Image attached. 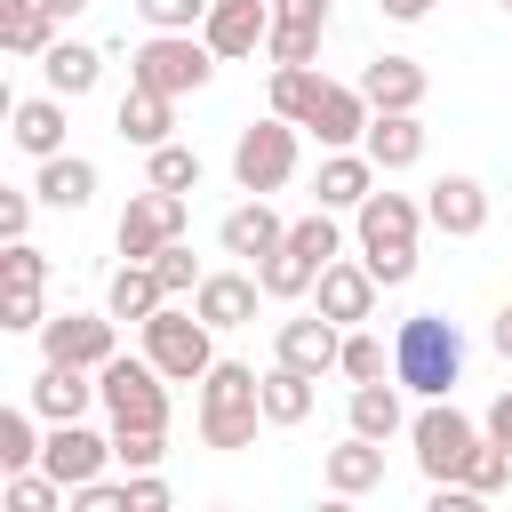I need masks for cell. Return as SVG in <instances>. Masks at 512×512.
Returning <instances> with one entry per match:
<instances>
[{"instance_id":"1","label":"cell","mask_w":512,"mask_h":512,"mask_svg":"<svg viewBox=\"0 0 512 512\" xmlns=\"http://www.w3.org/2000/svg\"><path fill=\"white\" fill-rule=\"evenodd\" d=\"M424 224H432L424 200H408V192H368V200L352 208L360 264H368L384 288H408V280H416V232H424Z\"/></svg>"},{"instance_id":"2","label":"cell","mask_w":512,"mask_h":512,"mask_svg":"<svg viewBox=\"0 0 512 512\" xmlns=\"http://www.w3.org/2000/svg\"><path fill=\"white\" fill-rule=\"evenodd\" d=\"M392 376H400V392H416V400H448L456 376H464V336H456V320H448V312H408V320L392 328Z\"/></svg>"},{"instance_id":"3","label":"cell","mask_w":512,"mask_h":512,"mask_svg":"<svg viewBox=\"0 0 512 512\" xmlns=\"http://www.w3.org/2000/svg\"><path fill=\"white\" fill-rule=\"evenodd\" d=\"M256 424H264V376L248 360H216L200 376V440L232 456V448L256 440Z\"/></svg>"},{"instance_id":"4","label":"cell","mask_w":512,"mask_h":512,"mask_svg":"<svg viewBox=\"0 0 512 512\" xmlns=\"http://www.w3.org/2000/svg\"><path fill=\"white\" fill-rule=\"evenodd\" d=\"M96 392L112 432H168V376L152 368V352H112L96 368Z\"/></svg>"},{"instance_id":"5","label":"cell","mask_w":512,"mask_h":512,"mask_svg":"<svg viewBox=\"0 0 512 512\" xmlns=\"http://www.w3.org/2000/svg\"><path fill=\"white\" fill-rule=\"evenodd\" d=\"M144 352H152V368L168 376V384H200L208 368H216V328L192 312V304H160L152 320H144Z\"/></svg>"},{"instance_id":"6","label":"cell","mask_w":512,"mask_h":512,"mask_svg":"<svg viewBox=\"0 0 512 512\" xmlns=\"http://www.w3.org/2000/svg\"><path fill=\"white\" fill-rule=\"evenodd\" d=\"M408 440H416L424 480H464V464H472V448L488 440V424H472L456 400H424V408L408 416Z\"/></svg>"},{"instance_id":"7","label":"cell","mask_w":512,"mask_h":512,"mask_svg":"<svg viewBox=\"0 0 512 512\" xmlns=\"http://www.w3.org/2000/svg\"><path fill=\"white\" fill-rule=\"evenodd\" d=\"M208 72H216V48L200 32H152L128 56V80L136 88H160V96H192V88H208Z\"/></svg>"},{"instance_id":"8","label":"cell","mask_w":512,"mask_h":512,"mask_svg":"<svg viewBox=\"0 0 512 512\" xmlns=\"http://www.w3.org/2000/svg\"><path fill=\"white\" fill-rule=\"evenodd\" d=\"M288 176H296V120L264 112L256 128L232 136V184L240 192H280Z\"/></svg>"},{"instance_id":"9","label":"cell","mask_w":512,"mask_h":512,"mask_svg":"<svg viewBox=\"0 0 512 512\" xmlns=\"http://www.w3.org/2000/svg\"><path fill=\"white\" fill-rule=\"evenodd\" d=\"M120 256H136V264H152L168 240H184V192H160V184H144L128 208H120Z\"/></svg>"},{"instance_id":"10","label":"cell","mask_w":512,"mask_h":512,"mask_svg":"<svg viewBox=\"0 0 512 512\" xmlns=\"http://www.w3.org/2000/svg\"><path fill=\"white\" fill-rule=\"evenodd\" d=\"M112 328H120L112 312H56V320H40V360L104 368V360L120 352V336H112Z\"/></svg>"},{"instance_id":"11","label":"cell","mask_w":512,"mask_h":512,"mask_svg":"<svg viewBox=\"0 0 512 512\" xmlns=\"http://www.w3.org/2000/svg\"><path fill=\"white\" fill-rule=\"evenodd\" d=\"M312 296H320V312H328L336 328H360V320H376V296H384V280H376L360 256H336V264H320Z\"/></svg>"},{"instance_id":"12","label":"cell","mask_w":512,"mask_h":512,"mask_svg":"<svg viewBox=\"0 0 512 512\" xmlns=\"http://www.w3.org/2000/svg\"><path fill=\"white\" fill-rule=\"evenodd\" d=\"M104 464H112V440H104V432H88V416L48 424V440H40V472H56L64 488H80V480H96Z\"/></svg>"},{"instance_id":"13","label":"cell","mask_w":512,"mask_h":512,"mask_svg":"<svg viewBox=\"0 0 512 512\" xmlns=\"http://www.w3.org/2000/svg\"><path fill=\"white\" fill-rule=\"evenodd\" d=\"M368 120H376V104L360 96V80H352V88H344V80H320V96H312V112H304V128H312L328 152L360 144V136H368Z\"/></svg>"},{"instance_id":"14","label":"cell","mask_w":512,"mask_h":512,"mask_svg":"<svg viewBox=\"0 0 512 512\" xmlns=\"http://www.w3.org/2000/svg\"><path fill=\"white\" fill-rule=\"evenodd\" d=\"M336 352H344V328H336L328 312H304V320H280V328H272V360H288V368H304V376H328Z\"/></svg>"},{"instance_id":"15","label":"cell","mask_w":512,"mask_h":512,"mask_svg":"<svg viewBox=\"0 0 512 512\" xmlns=\"http://www.w3.org/2000/svg\"><path fill=\"white\" fill-rule=\"evenodd\" d=\"M216 240H224V256H248V264H264L280 240H288V224H280V208H272V192H248L224 224H216Z\"/></svg>"},{"instance_id":"16","label":"cell","mask_w":512,"mask_h":512,"mask_svg":"<svg viewBox=\"0 0 512 512\" xmlns=\"http://www.w3.org/2000/svg\"><path fill=\"white\" fill-rule=\"evenodd\" d=\"M256 304H264V280H256V272H208V280L192 288V312H200L216 336H224V328H248Z\"/></svg>"},{"instance_id":"17","label":"cell","mask_w":512,"mask_h":512,"mask_svg":"<svg viewBox=\"0 0 512 512\" xmlns=\"http://www.w3.org/2000/svg\"><path fill=\"white\" fill-rule=\"evenodd\" d=\"M104 392H96V368H72V360H40V376H32V408L48 416V424H72V416H88Z\"/></svg>"},{"instance_id":"18","label":"cell","mask_w":512,"mask_h":512,"mask_svg":"<svg viewBox=\"0 0 512 512\" xmlns=\"http://www.w3.org/2000/svg\"><path fill=\"white\" fill-rule=\"evenodd\" d=\"M320 480H328V496H376V488H384V440L344 432V440L320 456Z\"/></svg>"},{"instance_id":"19","label":"cell","mask_w":512,"mask_h":512,"mask_svg":"<svg viewBox=\"0 0 512 512\" xmlns=\"http://www.w3.org/2000/svg\"><path fill=\"white\" fill-rule=\"evenodd\" d=\"M200 40H208L216 56H256V48L272 40V0H216L208 24H200Z\"/></svg>"},{"instance_id":"20","label":"cell","mask_w":512,"mask_h":512,"mask_svg":"<svg viewBox=\"0 0 512 512\" xmlns=\"http://www.w3.org/2000/svg\"><path fill=\"white\" fill-rule=\"evenodd\" d=\"M320 32H328V0H272V40H264V56H272V64H312V56H320Z\"/></svg>"},{"instance_id":"21","label":"cell","mask_w":512,"mask_h":512,"mask_svg":"<svg viewBox=\"0 0 512 512\" xmlns=\"http://www.w3.org/2000/svg\"><path fill=\"white\" fill-rule=\"evenodd\" d=\"M424 216H432L448 240H472V232H488V184H480V176H440V184L424 192Z\"/></svg>"},{"instance_id":"22","label":"cell","mask_w":512,"mask_h":512,"mask_svg":"<svg viewBox=\"0 0 512 512\" xmlns=\"http://www.w3.org/2000/svg\"><path fill=\"white\" fill-rule=\"evenodd\" d=\"M64 104L72 96H16L8 104V136H16V152H32V160H56L64 152Z\"/></svg>"},{"instance_id":"23","label":"cell","mask_w":512,"mask_h":512,"mask_svg":"<svg viewBox=\"0 0 512 512\" xmlns=\"http://www.w3.org/2000/svg\"><path fill=\"white\" fill-rule=\"evenodd\" d=\"M360 152H368L384 176H400V168L424 160V120H416V112H376L368 136H360Z\"/></svg>"},{"instance_id":"24","label":"cell","mask_w":512,"mask_h":512,"mask_svg":"<svg viewBox=\"0 0 512 512\" xmlns=\"http://www.w3.org/2000/svg\"><path fill=\"white\" fill-rule=\"evenodd\" d=\"M32 192H40V208H56V216H80V208L96 200V160H80V152H56V160H40Z\"/></svg>"},{"instance_id":"25","label":"cell","mask_w":512,"mask_h":512,"mask_svg":"<svg viewBox=\"0 0 512 512\" xmlns=\"http://www.w3.org/2000/svg\"><path fill=\"white\" fill-rule=\"evenodd\" d=\"M360 96H368L376 112H416V104H424V64H416V56H376V64L360 72Z\"/></svg>"},{"instance_id":"26","label":"cell","mask_w":512,"mask_h":512,"mask_svg":"<svg viewBox=\"0 0 512 512\" xmlns=\"http://www.w3.org/2000/svg\"><path fill=\"white\" fill-rule=\"evenodd\" d=\"M112 128H120L136 152H152V144H168V128H176V96H160V88H136V80H128V96H120Z\"/></svg>"},{"instance_id":"27","label":"cell","mask_w":512,"mask_h":512,"mask_svg":"<svg viewBox=\"0 0 512 512\" xmlns=\"http://www.w3.org/2000/svg\"><path fill=\"white\" fill-rule=\"evenodd\" d=\"M376 176H384V168H376L368 152H352V144L328 152V160H320V208H360V200L376 192Z\"/></svg>"},{"instance_id":"28","label":"cell","mask_w":512,"mask_h":512,"mask_svg":"<svg viewBox=\"0 0 512 512\" xmlns=\"http://www.w3.org/2000/svg\"><path fill=\"white\" fill-rule=\"evenodd\" d=\"M160 304H168V288H160V272L136 264V256H128V264L112 272V288H104V312H112V320H136V328H144Z\"/></svg>"},{"instance_id":"29","label":"cell","mask_w":512,"mask_h":512,"mask_svg":"<svg viewBox=\"0 0 512 512\" xmlns=\"http://www.w3.org/2000/svg\"><path fill=\"white\" fill-rule=\"evenodd\" d=\"M40 80H48L56 96H88V88L104 80V56H96L88 40H48V56H40Z\"/></svg>"},{"instance_id":"30","label":"cell","mask_w":512,"mask_h":512,"mask_svg":"<svg viewBox=\"0 0 512 512\" xmlns=\"http://www.w3.org/2000/svg\"><path fill=\"white\" fill-rule=\"evenodd\" d=\"M344 416H352V432H368V440H392V432H408L400 376H392V384H384V376H376V384H352V408H344Z\"/></svg>"},{"instance_id":"31","label":"cell","mask_w":512,"mask_h":512,"mask_svg":"<svg viewBox=\"0 0 512 512\" xmlns=\"http://www.w3.org/2000/svg\"><path fill=\"white\" fill-rule=\"evenodd\" d=\"M312 384H320V376L272 360V368H264V424H304V416H312Z\"/></svg>"},{"instance_id":"32","label":"cell","mask_w":512,"mask_h":512,"mask_svg":"<svg viewBox=\"0 0 512 512\" xmlns=\"http://www.w3.org/2000/svg\"><path fill=\"white\" fill-rule=\"evenodd\" d=\"M48 40H56V16L40 0H0V48L8 56H48Z\"/></svg>"},{"instance_id":"33","label":"cell","mask_w":512,"mask_h":512,"mask_svg":"<svg viewBox=\"0 0 512 512\" xmlns=\"http://www.w3.org/2000/svg\"><path fill=\"white\" fill-rule=\"evenodd\" d=\"M256 280H264V296H272V304H296V296H312L320 264H312L304 248H288V240H280V248H272V256L256 264Z\"/></svg>"},{"instance_id":"34","label":"cell","mask_w":512,"mask_h":512,"mask_svg":"<svg viewBox=\"0 0 512 512\" xmlns=\"http://www.w3.org/2000/svg\"><path fill=\"white\" fill-rule=\"evenodd\" d=\"M40 408L24 400V408H0V472H32L40 464Z\"/></svg>"},{"instance_id":"35","label":"cell","mask_w":512,"mask_h":512,"mask_svg":"<svg viewBox=\"0 0 512 512\" xmlns=\"http://www.w3.org/2000/svg\"><path fill=\"white\" fill-rule=\"evenodd\" d=\"M144 184H160V192H200V152L192 144H152L144 152Z\"/></svg>"},{"instance_id":"36","label":"cell","mask_w":512,"mask_h":512,"mask_svg":"<svg viewBox=\"0 0 512 512\" xmlns=\"http://www.w3.org/2000/svg\"><path fill=\"white\" fill-rule=\"evenodd\" d=\"M336 376H352V384H376V376H392V344H384L376 328H344Z\"/></svg>"},{"instance_id":"37","label":"cell","mask_w":512,"mask_h":512,"mask_svg":"<svg viewBox=\"0 0 512 512\" xmlns=\"http://www.w3.org/2000/svg\"><path fill=\"white\" fill-rule=\"evenodd\" d=\"M312 96H320V72H312V64H272V112H280V120L304 128Z\"/></svg>"},{"instance_id":"38","label":"cell","mask_w":512,"mask_h":512,"mask_svg":"<svg viewBox=\"0 0 512 512\" xmlns=\"http://www.w3.org/2000/svg\"><path fill=\"white\" fill-rule=\"evenodd\" d=\"M288 248H304L312 264H336V256H344V232H336V208H312V216H296V224H288Z\"/></svg>"},{"instance_id":"39","label":"cell","mask_w":512,"mask_h":512,"mask_svg":"<svg viewBox=\"0 0 512 512\" xmlns=\"http://www.w3.org/2000/svg\"><path fill=\"white\" fill-rule=\"evenodd\" d=\"M0 496H8V512H56L72 488H64L56 472H40V464H32V472H8V488H0Z\"/></svg>"},{"instance_id":"40","label":"cell","mask_w":512,"mask_h":512,"mask_svg":"<svg viewBox=\"0 0 512 512\" xmlns=\"http://www.w3.org/2000/svg\"><path fill=\"white\" fill-rule=\"evenodd\" d=\"M464 488H472V496H504V488H512V448H504V440H480L472 464H464Z\"/></svg>"},{"instance_id":"41","label":"cell","mask_w":512,"mask_h":512,"mask_svg":"<svg viewBox=\"0 0 512 512\" xmlns=\"http://www.w3.org/2000/svg\"><path fill=\"white\" fill-rule=\"evenodd\" d=\"M208 8H216V0H136V16H144L152 32H200Z\"/></svg>"},{"instance_id":"42","label":"cell","mask_w":512,"mask_h":512,"mask_svg":"<svg viewBox=\"0 0 512 512\" xmlns=\"http://www.w3.org/2000/svg\"><path fill=\"white\" fill-rule=\"evenodd\" d=\"M168 456V432H112V464L120 472H160Z\"/></svg>"},{"instance_id":"43","label":"cell","mask_w":512,"mask_h":512,"mask_svg":"<svg viewBox=\"0 0 512 512\" xmlns=\"http://www.w3.org/2000/svg\"><path fill=\"white\" fill-rule=\"evenodd\" d=\"M152 272H160V288H168V296H192V288L208 280V272L192 264V248H184V240H168V248L152 256Z\"/></svg>"},{"instance_id":"44","label":"cell","mask_w":512,"mask_h":512,"mask_svg":"<svg viewBox=\"0 0 512 512\" xmlns=\"http://www.w3.org/2000/svg\"><path fill=\"white\" fill-rule=\"evenodd\" d=\"M48 280V256L32 248V240H8V256H0V288H40Z\"/></svg>"},{"instance_id":"45","label":"cell","mask_w":512,"mask_h":512,"mask_svg":"<svg viewBox=\"0 0 512 512\" xmlns=\"http://www.w3.org/2000/svg\"><path fill=\"white\" fill-rule=\"evenodd\" d=\"M72 504H80V512H128V480H104V472H96V480L72 488Z\"/></svg>"},{"instance_id":"46","label":"cell","mask_w":512,"mask_h":512,"mask_svg":"<svg viewBox=\"0 0 512 512\" xmlns=\"http://www.w3.org/2000/svg\"><path fill=\"white\" fill-rule=\"evenodd\" d=\"M40 288H0V328H40Z\"/></svg>"},{"instance_id":"47","label":"cell","mask_w":512,"mask_h":512,"mask_svg":"<svg viewBox=\"0 0 512 512\" xmlns=\"http://www.w3.org/2000/svg\"><path fill=\"white\" fill-rule=\"evenodd\" d=\"M128 512H168V480L160 472H128Z\"/></svg>"},{"instance_id":"48","label":"cell","mask_w":512,"mask_h":512,"mask_svg":"<svg viewBox=\"0 0 512 512\" xmlns=\"http://www.w3.org/2000/svg\"><path fill=\"white\" fill-rule=\"evenodd\" d=\"M32 200H40V192H0V240H24V224H32Z\"/></svg>"},{"instance_id":"49","label":"cell","mask_w":512,"mask_h":512,"mask_svg":"<svg viewBox=\"0 0 512 512\" xmlns=\"http://www.w3.org/2000/svg\"><path fill=\"white\" fill-rule=\"evenodd\" d=\"M480 424H488V440H504V448H512V392H496V400H488V416H480Z\"/></svg>"},{"instance_id":"50","label":"cell","mask_w":512,"mask_h":512,"mask_svg":"<svg viewBox=\"0 0 512 512\" xmlns=\"http://www.w3.org/2000/svg\"><path fill=\"white\" fill-rule=\"evenodd\" d=\"M376 8H384V16H392V24H424V16H432V8H440V0H376Z\"/></svg>"},{"instance_id":"51","label":"cell","mask_w":512,"mask_h":512,"mask_svg":"<svg viewBox=\"0 0 512 512\" xmlns=\"http://www.w3.org/2000/svg\"><path fill=\"white\" fill-rule=\"evenodd\" d=\"M488 344H496V352H504V360H512V304H504V312H496V320H488Z\"/></svg>"},{"instance_id":"52","label":"cell","mask_w":512,"mask_h":512,"mask_svg":"<svg viewBox=\"0 0 512 512\" xmlns=\"http://www.w3.org/2000/svg\"><path fill=\"white\" fill-rule=\"evenodd\" d=\"M40 8H48V16H56V24H72V16H80V8H88V0H40Z\"/></svg>"},{"instance_id":"53","label":"cell","mask_w":512,"mask_h":512,"mask_svg":"<svg viewBox=\"0 0 512 512\" xmlns=\"http://www.w3.org/2000/svg\"><path fill=\"white\" fill-rule=\"evenodd\" d=\"M504 16H512V0H504Z\"/></svg>"}]
</instances>
